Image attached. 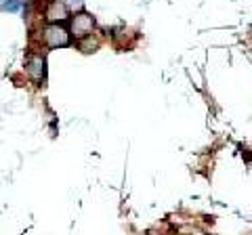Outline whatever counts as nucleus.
<instances>
[{
	"mask_svg": "<svg viewBox=\"0 0 252 235\" xmlns=\"http://www.w3.org/2000/svg\"><path fill=\"white\" fill-rule=\"evenodd\" d=\"M36 44L40 51H59L74 46V38L69 34L67 23H44L36 32Z\"/></svg>",
	"mask_w": 252,
	"mask_h": 235,
	"instance_id": "1",
	"label": "nucleus"
},
{
	"mask_svg": "<svg viewBox=\"0 0 252 235\" xmlns=\"http://www.w3.org/2000/svg\"><path fill=\"white\" fill-rule=\"evenodd\" d=\"M23 72H26L28 80L42 88L46 86V80H49V59H46L44 51L40 49H32L26 53V59H23Z\"/></svg>",
	"mask_w": 252,
	"mask_h": 235,
	"instance_id": "2",
	"label": "nucleus"
},
{
	"mask_svg": "<svg viewBox=\"0 0 252 235\" xmlns=\"http://www.w3.org/2000/svg\"><path fill=\"white\" fill-rule=\"evenodd\" d=\"M67 28H69V34H72L74 44H76L97 32V19H94V15L89 11H76L69 15Z\"/></svg>",
	"mask_w": 252,
	"mask_h": 235,
	"instance_id": "3",
	"label": "nucleus"
},
{
	"mask_svg": "<svg viewBox=\"0 0 252 235\" xmlns=\"http://www.w3.org/2000/svg\"><path fill=\"white\" fill-rule=\"evenodd\" d=\"M72 11L67 9L65 0H46L42 9V19L44 23H67Z\"/></svg>",
	"mask_w": 252,
	"mask_h": 235,
	"instance_id": "4",
	"label": "nucleus"
},
{
	"mask_svg": "<svg viewBox=\"0 0 252 235\" xmlns=\"http://www.w3.org/2000/svg\"><path fill=\"white\" fill-rule=\"evenodd\" d=\"M28 9V0H2L0 4V11L9 13V15H21Z\"/></svg>",
	"mask_w": 252,
	"mask_h": 235,
	"instance_id": "5",
	"label": "nucleus"
},
{
	"mask_svg": "<svg viewBox=\"0 0 252 235\" xmlns=\"http://www.w3.org/2000/svg\"><path fill=\"white\" fill-rule=\"evenodd\" d=\"M65 4H67V9L76 13V11H84V0H65Z\"/></svg>",
	"mask_w": 252,
	"mask_h": 235,
	"instance_id": "6",
	"label": "nucleus"
},
{
	"mask_svg": "<svg viewBox=\"0 0 252 235\" xmlns=\"http://www.w3.org/2000/svg\"><path fill=\"white\" fill-rule=\"evenodd\" d=\"M242 235H252V233H250V231H248V233H242Z\"/></svg>",
	"mask_w": 252,
	"mask_h": 235,
	"instance_id": "7",
	"label": "nucleus"
},
{
	"mask_svg": "<svg viewBox=\"0 0 252 235\" xmlns=\"http://www.w3.org/2000/svg\"><path fill=\"white\" fill-rule=\"evenodd\" d=\"M0 4H2V0H0Z\"/></svg>",
	"mask_w": 252,
	"mask_h": 235,
	"instance_id": "8",
	"label": "nucleus"
}]
</instances>
